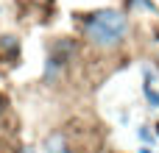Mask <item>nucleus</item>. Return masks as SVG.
<instances>
[{
	"instance_id": "f257e3e1",
	"label": "nucleus",
	"mask_w": 159,
	"mask_h": 153,
	"mask_svg": "<svg viewBox=\"0 0 159 153\" xmlns=\"http://www.w3.org/2000/svg\"><path fill=\"white\" fill-rule=\"evenodd\" d=\"M126 31H129V20L120 11H115V8H101L95 14H89L87 22H84L87 39L92 45H98V47H115V45H120V39L126 36Z\"/></svg>"
},
{
	"instance_id": "f03ea898",
	"label": "nucleus",
	"mask_w": 159,
	"mask_h": 153,
	"mask_svg": "<svg viewBox=\"0 0 159 153\" xmlns=\"http://www.w3.org/2000/svg\"><path fill=\"white\" fill-rule=\"evenodd\" d=\"M45 153H73L67 145V137L61 131H53L48 139H45Z\"/></svg>"
},
{
	"instance_id": "7ed1b4c3",
	"label": "nucleus",
	"mask_w": 159,
	"mask_h": 153,
	"mask_svg": "<svg viewBox=\"0 0 159 153\" xmlns=\"http://www.w3.org/2000/svg\"><path fill=\"white\" fill-rule=\"evenodd\" d=\"M134 3V8H143V11H157V6L151 3V0H131Z\"/></svg>"
},
{
	"instance_id": "20e7f679",
	"label": "nucleus",
	"mask_w": 159,
	"mask_h": 153,
	"mask_svg": "<svg viewBox=\"0 0 159 153\" xmlns=\"http://www.w3.org/2000/svg\"><path fill=\"white\" fill-rule=\"evenodd\" d=\"M145 98L151 100V106H159V95L151 89V84H145Z\"/></svg>"
},
{
	"instance_id": "39448f33",
	"label": "nucleus",
	"mask_w": 159,
	"mask_h": 153,
	"mask_svg": "<svg viewBox=\"0 0 159 153\" xmlns=\"http://www.w3.org/2000/svg\"><path fill=\"white\" fill-rule=\"evenodd\" d=\"M140 137H143V139H145V142H148V139H151V134H148V128H145V125H143V128H140Z\"/></svg>"
},
{
	"instance_id": "423d86ee",
	"label": "nucleus",
	"mask_w": 159,
	"mask_h": 153,
	"mask_svg": "<svg viewBox=\"0 0 159 153\" xmlns=\"http://www.w3.org/2000/svg\"><path fill=\"white\" fill-rule=\"evenodd\" d=\"M3 106H6V100H3V95H0V114H3Z\"/></svg>"
},
{
	"instance_id": "0eeeda50",
	"label": "nucleus",
	"mask_w": 159,
	"mask_h": 153,
	"mask_svg": "<svg viewBox=\"0 0 159 153\" xmlns=\"http://www.w3.org/2000/svg\"><path fill=\"white\" fill-rule=\"evenodd\" d=\"M20 153H34V151H31V148H22V151H20Z\"/></svg>"
},
{
	"instance_id": "6e6552de",
	"label": "nucleus",
	"mask_w": 159,
	"mask_h": 153,
	"mask_svg": "<svg viewBox=\"0 0 159 153\" xmlns=\"http://www.w3.org/2000/svg\"><path fill=\"white\" fill-rule=\"evenodd\" d=\"M34 3H48V0H34Z\"/></svg>"
}]
</instances>
